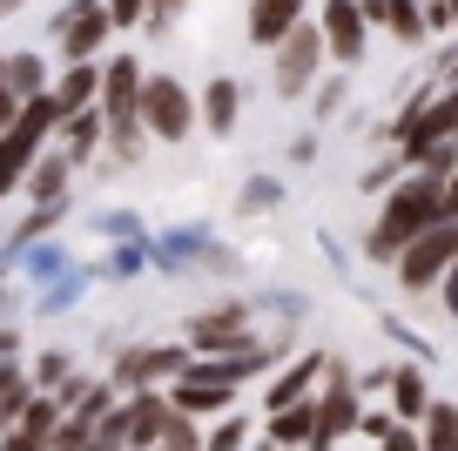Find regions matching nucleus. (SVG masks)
Wrapping results in <instances>:
<instances>
[{
  "label": "nucleus",
  "mask_w": 458,
  "mask_h": 451,
  "mask_svg": "<svg viewBox=\"0 0 458 451\" xmlns=\"http://www.w3.org/2000/svg\"><path fill=\"white\" fill-rule=\"evenodd\" d=\"M290 357H284V344H257L250 357H196V364L182 370V378L169 384V404L182 411V418H229L236 411V391H243L250 378H263V370H284Z\"/></svg>",
  "instance_id": "nucleus-1"
},
{
  "label": "nucleus",
  "mask_w": 458,
  "mask_h": 451,
  "mask_svg": "<svg viewBox=\"0 0 458 451\" xmlns=\"http://www.w3.org/2000/svg\"><path fill=\"white\" fill-rule=\"evenodd\" d=\"M438 223H445V183L438 175H404V183L377 202V223H371V236H364V256L398 269V256Z\"/></svg>",
  "instance_id": "nucleus-2"
},
{
  "label": "nucleus",
  "mask_w": 458,
  "mask_h": 451,
  "mask_svg": "<svg viewBox=\"0 0 458 451\" xmlns=\"http://www.w3.org/2000/svg\"><path fill=\"white\" fill-rule=\"evenodd\" d=\"M324 74H330V47H324L317 14H310V21H303V28L270 55V88H276V101H310Z\"/></svg>",
  "instance_id": "nucleus-3"
},
{
  "label": "nucleus",
  "mask_w": 458,
  "mask_h": 451,
  "mask_svg": "<svg viewBox=\"0 0 458 451\" xmlns=\"http://www.w3.org/2000/svg\"><path fill=\"white\" fill-rule=\"evenodd\" d=\"M142 135L148 141H189L196 135V95L182 88V74H169V68H148V88H142Z\"/></svg>",
  "instance_id": "nucleus-4"
},
{
  "label": "nucleus",
  "mask_w": 458,
  "mask_h": 451,
  "mask_svg": "<svg viewBox=\"0 0 458 451\" xmlns=\"http://www.w3.org/2000/svg\"><path fill=\"white\" fill-rule=\"evenodd\" d=\"M358 418H364V391H358V370L330 357L324 364V391H317V445L310 451H337L344 438H358Z\"/></svg>",
  "instance_id": "nucleus-5"
},
{
  "label": "nucleus",
  "mask_w": 458,
  "mask_h": 451,
  "mask_svg": "<svg viewBox=\"0 0 458 451\" xmlns=\"http://www.w3.org/2000/svg\"><path fill=\"white\" fill-rule=\"evenodd\" d=\"M182 344H189V357H250L263 337L250 324V303H209V311L189 317Z\"/></svg>",
  "instance_id": "nucleus-6"
},
{
  "label": "nucleus",
  "mask_w": 458,
  "mask_h": 451,
  "mask_svg": "<svg viewBox=\"0 0 458 451\" xmlns=\"http://www.w3.org/2000/svg\"><path fill=\"white\" fill-rule=\"evenodd\" d=\"M189 364H196V357H189V344H129V351L114 357L108 384H114L122 397H135V391H169Z\"/></svg>",
  "instance_id": "nucleus-7"
},
{
  "label": "nucleus",
  "mask_w": 458,
  "mask_h": 451,
  "mask_svg": "<svg viewBox=\"0 0 458 451\" xmlns=\"http://www.w3.org/2000/svg\"><path fill=\"white\" fill-rule=\"evenodd\" d=\"M452 263H458V223H438V229H425V236H418L411 250L398 256V290H404V296L445 290Z\"/></svg>",
  "instance_id": "nucleus-8"
},
{
  "label": "nucleus",
  "mask_w": 458,
  "mask_h": 451,
  "mask_svg": "<svg viewBox=\"0 0 458 451\" xmlns=\"http://www.w3.org/2000/svg\"><path fill=\"white\" fill-rule=\"evenodd\" d=\"M108 34H114V21H108V7L101 0H68L55 14V47H61V68L68 61H108L101 47H108Z\"/></svg>",
  "instance_id": "nucleus-9"
},
{
  "label": "nucleus",
  "mask_w": 458,
  "mask_h": 451,
  "mask_svg": "<svg viewBox=\"0 0 458 451\" xmlns=\"http://www.w3.org/2000/svg\"><path fill=\"white\" fill-rule=\"evenodd\" d=\"M142 88H148L142 55H108L101 61V115H108V128H129L135 115H142Z\"/></svg>",
  "instance_id": "nucleus-10"
},
{
  "label": "nucleus",
  "mask_w": 458,
  "mask_h": 451,
  "mask_svg": "<svg viewBox=\"0 0 458 451\" xmlns=\"http://www.w3.org/2000/svg\"><path fill=\"white\" fill-rule=\"evenodd\" d=\"M317 34H324V47H330V68H358L364 61V47H371V21L358 14V0H324L317 7Z\"/></svg>",
  "instance_id": "nucleus-11"
},
{
  "label": "nucleus",
  "mask_w": 458,
  "mask_h": 451,
  "mask_svg": "<svg viewBox=\"0 0 458 451\" xmlns=\"http://www.w3.org/2000/svg\"><path fill=\"white\" fill-rule=\"evenodd\" d=\"M324 364H330V351H303L297 364H284L270 384H263V411H290V404H310L317 391H324Z\"/></svg>",
  "instance_id": "nucleus-12"
},
{
  "label": "nucleus",
  "mask_w": 458,
  "mask_h": 451,
  "mask_svg": "<svg viewBox=\"0 0 458 451\" xmlns=\"http://www.w3.org/2000/svg\"><path fill=\"white\" fill-rule=\"evenodd\" d=\"M385 404H391V418L411 424V431L431 418V404H438V397H431V370L418 364V357H398V364H391V391H385Z\"/></svg>",
  "instance_id": "nucleus-13"
},
{
  "label": "nucleus",
  "mask_w": 458,
  "mask_h": 451,
  "mask_svg": "<svg viewBox=\"0 0 458 451\" xmlns=\"http://www.w3.org/2000/svg\"><path fill=\"white\" fill-rule=\"evenodd\" d=\"M310 21V0H250V14H243V34L263 47V55H276V47L290 41V34Z\"/></svg>",
  "instance_id": "nucleus-14"
},
{
  "label": "nucleus",
  "mask_w": 458,
  "mask_h": 451,
  "mask_svg": "<svg viewBox=\"0 0 458 451\" xmlns=\"http://www.w3.org/2000/svg\"><path fill=\"white\" fill-rule=\"evenodd\" d=\"M122 418H129V451H162L175 404H169V391H135V397H122Z\"/></svg>",
  "instance_id": "nucleus-15"
},
{
  "label": "nucleus",
  "mask_w": 458,
  "mask_h": 451,
  "mask_svg": "<svg viewBox=\"0 0 458 451\" xmlns=\"http://www.w3.org/2000/svg\"><path fill=\"white\" fill-rule=\"evenodd\" d=\"M74 162L61 156V149H47L41 162H34V175L28 183H21V202H28V209H47V202H74Z\"/></svg>",
  "instance_id": "nucleus-16"
},
{
  "label": "nucleus",
  "mask_w": 458,
  "mask_h": 451,
  "mask_svg": "<svg viewBox=\"0 0 458 451\" xmlns=\"http://www.w3.org/2000/svg\"><path fill=\"white\" fill-rule=\"evenodd\" d=\"M196 122L209 128V135H236V122H243V81H236V74H216L196 95Z\"/></svg>",
  "instance_id": "nucleus-17"
},
{
  "label": "nucleus",
  "mask_w": 458,
  "mask_h": 451,
  "mask_svg": "<svg viewBox=\"0 0 458 451\" xmlns=\"http://www.w3.org/2000/svg\"><path fill=\"white\" fill-rule=\"evenodd\" d=\"M55 149L74 162V169H88V162H95L101 149H108V115H101V108L68 115V122H61V135H55Z\"/></svg>",
  "instance_id": "nucleus-18"
},
{
  "label": "nucleus",
  "mask_w": 458,
  "mask_h": 451,
  "mask_svg": "<svg viewBox=\"0 0 458 451\" xmlns=\"http://www.w3.org/2000/svg\"><path fill=\"white\" fill-rule=\"evenodd\" d=\"M47 156V141L28 135V128H14V135H0V202L21 196V183L34 175V162Z\"/></svg>",
  "instance_id": "nucleus-19"
},
{
  "label": "nucleus",
  "mask_w": 458,
  "mask_h": 451,
  "mask_svg": "<svg viewBox=\"0 0 458 451\" xmlns=\"http://www.w3.org/2000/svg\"><path fill=\"white\" fill-rule=\"evenodd\" d=\"M55 101H61V122L101 108V61H68V68L55 74Z\"/></svg>",
  "instance_id": "nucleus-20"
},
{
  "label": "nucleus",
  "mask_w": 458,
  "mask_h": 451,
  "mask_svg": "<svg viewBox=\"0 0 458 451\" xmlns=\"http://www.w3.org/2000/svg\"><path fill=\"white\" fill-rule=\"evenodd\" d=\"M55 74H61V68H47V55L21 47V55H7V74H0V81L14 88L21 101H41V95H55Z\"/></svg>",
  "instance_id": "nucleus-21"
},
{
  "label": "nucleus",
  "mask_w": 458,
  "mask_h": 451,
  "mask_svg": "<svg viewBox=\"0 0 458 451\" xmlns=\"http://www.w3.org/2000/svg\"><path fill=\"white\" fill-rule=\"evenodd\" d=\"M263 438H270L276 451H310V445H317V397H310V404L276 411V418L263 424Z\"/></svg>",
  "instance_id": "nucleus-22"
},
{
  "label": "nucleus",
  "mask_w": 458,
  "mask_h": 451,
  "mask_svg": "<svg viewBox=\"0 0 458 451\" xmlns=\"http://www.w3.org/2000/svg\"><path fill=\"white\" fill-rule=\"evenodd\" d=\"M34 397H41V391H34V378H28V357L0 364V438H7V431L21 424V411H28Z\"/></svg>",
  "instance_id": "nucleus-23"
},
{
  "label": "nucleus",
  "mask_w": 458,
  "mask_h": 451,
  "mask_svg": "<svg viewBox=\"0 0 458 451\" xmlns=\"http://www.w3.org/2000/svg\"><path fill=\"white\" fill-rule=\"evenodd\" d=\"M385 34H391L398 47H425V41H431V28H425V0H391Z\"/></svg>",
  "instance_id": "nucleus-24"
},
{
  "label": "nucleus",
  "mask_w": 458,
  "mask_h": 451,
  "mask_svg": "<svg viewBox=\"0 0 458 451\" xmlns=\"http://www.w3.org/2000/svg\"><path fill=\"white\" fill-rule=\"evenodd\" d=\"M28 378H34V391H41V397H61L74 384V357L68 351H41V357H28Z\"/></svg>",
  "instance_id": "nucleus-25"
},
{
  "label": "nucleus",
  "mask_w": 458,
  "mask_h": 451,
  "mask_svg": "<svg viewBox=\"0 0 458 451\" xmlns=\"http://www.w3.org/2000/svg\"><path fill=\"white\" fill-rule=\"evenodd\" d=\"M418 438H425V451H458V404H452V397L431 404V418L418 424Z\"/></svg>",
  "instance_id": "nucleus-26"
},
{
  "label": "nucleus",
  "mask_w": 458,
  "mask_h": 451,
  "mask_svg": "<svg viewBox=\"0 0 458 451\" xmlns=\"http://www.w3.org/2000/svg\"><path fill=\"white\" fill-rule=\"evenodd\" d=\"M344 101H351V74H344V68H330L324 81H317V95H310V115H317V122H330V115H337Z\"/></svg>",
  "instance_id": "nucleus-27"
},
{
  "label": "nucleus",
  "mask_w": 458,
  "mask_h": 451,
  "mask_svg": "<svg viewBox=\"0 0 458 451\" xmlns=\"http://www.w3.org/2000/svg\"><path fill=\"white\" fill-rule=\"evenodd\" d=\"M209 451H250V418L243 411H229V418L209 424Z\"/></svg>",
  "instance_id": "nucleus-28"
},
{
  "label": "nucleus",
  "mask_w": 458,
  "mask_h": 451,
  "mask_svg": "<svg viewBox=\"0 0 458 451\" xmlns=\"http://www.w3.org/2000/svg\"><path fill=\"white\" fill-rule=\"evenodd\" d=\"M162 451H209V431H202L196 418H182V411H175L169 431H162Z\"/></svg>",
  "instance_id": "nucleus-29"
},
{
  "label": "nucleus",
  "mask_w": 458,
  "mask_h": 451,
  "mask_svg": "<svg viewBox=\"0 0 458 451\" xmlns=\"http://www.w3.org/2000/svg\"><path fill=\"white\" fill-rule=\"evenodd\" d=\"M142 149H148L142 122H129V128H108V156H114V162H142Z\"/></svg>",
  "instance_id": "nucleus-30"
},
{
  "label": "nucleus",
  "mask_w": 458,
  "mask_h": 451,
  "mask_svg": "<svg viewBox=\"0 0 458 451\" xmlns=\"http://www.w3.org/2000/svg\"><path fill=\"white\" fill-rule=\"evenodd\" d=\"M101 7H108L114 34H135V28H148V0H101Z\"/></svg>",
  "instance_id": "nucleus-31"
},
{
  "label": "nucleus",
  "mask_w": 458,
  "mask_h": 451,
  "mask_svg": "<svg viewBox=\"0 0 458 451\" xmlns=\"http://www.w3.org/2000/svg\"><path fill=\"white\" fill-rule=\"evenodd\" d=\"M391 431H398V418H391V404H371V411H364V418H358V438H377V445H385Z\"/></svg>",
  "instance_id": "nucleus-32"
},
{
  "label": "nucleus",
  "mask_w": 458,
  "mask_h": 451,
  "mask_svg": "<svg viewBox=\"0 0 458 451\" xmlns=\"http://www.w3.org/2000/svg\"><path fill=\"white\" fill-rule=\"evenodd\" d=\"M182 7H189V0H148V28H142V34H156V41H162V34L175 28V14H182Z\"/></svg>",
  "instance_id": "nucleus-33"
},
{
  "label": "nucleus",
  "mask_w": 458,
  "mask_h": 451,
  "mask_svg": "<svg viewBox=\"0 0 458 451\" xmlns=\"http://www.w3.org/2000/svg\"><path fill=\"white\" fill-rule=\"evenodd\" d=\"M425 28H431V34H452V41H458V7H452V0H425Z\"/></svg>",
  "instance_id": "nucleus-34"
},
{
  "label": "nucleus",
  "mask_w": 458,
  "mask_h": 451,
  "mask_svg": "<svg viewBox=\"0 0 458 451\" xmlns=\"http://www.w3.org/2000/svg\"><path fill=\"white\" fill-rule=\"evenodd\" d=\"M270 202H276V183H270V175H257V183L236 196V209H270Z\"/></svg>",
  "instance_id": "nucleus-35"
},
{
  "label": "nucleus",
  "mask_w": 458,
  "mask_h": 451,
  "mask_svg": "<svg viewBox=\"0 0 458 451\" xmlns=\"http://www.w3.org/2000/svg\"><path fill=\"white\" fill-rule=\"evenodd\" d=\"M431 81H438V88H458V41L438 47V61H431Z\"/></svg>",
  "instance_id": "nucleus-36"
},
{
  "label": "nucleus",
  "mask_w": 458,
  "mask_h": 451,
  "mask_svg": "<svg viewBox=\"0 0 458 451\" xmlns=\"http://www.w3.org/2000/svg\"><path fill=\"white\" fill-rule=\"evenodd\" d=\"M14 128H21V95L0 81V135H14Z\"/></svg>",
  "instance_id": "nucleus-37"
},
{
  "label": "nucleus",
  "mask_w": 458,
  "mask_h": 451,
  "mask_svg": "<svg viewBox=\"0 0 458 451\" xmlns=\"http://www.w3.org/2000/svg\"><path fill=\"white\" fill-rule=\"evenodd\" d=\"M377 451H425V438H418L411 424H398V431H391V438H385V445H377Z\"/></svg>",
  "instance_id": "nucleus-38"
},
{
  "label": "nucleus",
  "mask_w": 458,
  "mask_h": 451,
  "mask_svg": "<svg viewBox=\"0 0 458 451\" xmlns=\"http://www.w3.org/2000/svg\"><path fill=\"white\" fill-rule=\"evenodd\" d=\"M438 303H445V317L458 324V263H452V277H445V290H438Z\"/></svg>",
  "instance_id": "nucleus-39"
},
{
  "label": "nucleus",
  "mask_w": 458,
  "mask_h": 451,
  "mask_svg": "<svg viewBox=\"0 0 458 451\" xmlns=\"http://www.w3.org/2000/svg\"><path fill=\"white\" fill-rule=\"evenodd\" d=\"M358 14L371 21V28H385V14H391V0H358Z\"/></svg>",
  "instance_id": "nucleus-40"
},
{
  "label": "nucleus",
  "mask_w": 458,
  "mask_h": 451,
  "mask_svg": "<svg viewBox=\"0 0 458 451\" xmlns=\"http://www.w3.org/2000/svg\"><path fill=\"white\" fill-rule=\"evenodd\" d=\"M445 223H458V175L445 183Z\"/></svg>",
  "instance_id": "nucleus-41"
},
{
  "label": "nucleus",
  "mask_w": 458,
  "mask_h": 451,
  "mask_svg": "<svg viewBox=\"0 0 458 451\" xmlns=\"http://www.w3.org/2000/svg\"><path fill=\"white\" fill-rule=\"evenodd\" d=\"M14 7H28V0H0V21H7V14H14Z\"/></svg>",
  "instance_id": "nucleus-42"
},
{
  "label": "nucleus",
  "mask_w": 458,
  "mask_h": 451,
  "mask_svg": "<svg viewBox=\"0 0 458 451\" xmlns=\"http://www.w3.org/2000/svg\"><path fill=\"white\" fill-rule=\"evenodd\" d=\"M0 303H7V256H0Z\"/></svg>",
  "instance_id": "nucleus-43"
},
{
  "label": "nucleus",
  "mask_w": 458,
  "mask_h": 451,
  "mask_svg": "<svg viewBox=\"0 0 458 451\" xmlns=\"http://www.w3.org/2000/svg\"><path fill=\"white\" fill-rule=\"evenodd\" d=\"M250 451H276V445H270V438H257V445H250Z\"/></svg>",
  "instance_id": "nucleus-44"
},
{
  "label": "nucleus",
  "mask_w": 458,
  "mask_h": 451,
  "mask_svg": "<svg viewBox=\"0 0 458 451\" xmlns=\"http://www.w3.org/2000/svg\"><path fill=\"white\" fill-rule=\"evenodd\" d=\"M0 74H7V47H0Z\"/></svg>",
  "instance_id": "nucleus-45"
},
{
  "label": "nucleus",
  "mask_w": 458,
  "mask_h": 451,
  "mask_svg": "<svg viewBox=\"0 0 458 451\" xmlns=\"http://www.w3.org/2000/svg\"><path fill=\"white\" fill-rule=\"evenodd\" d=\"M452 7H458V0H452Z\"/></svg>",
  "instance_id": "nucleus-46"
}]
</instances>
